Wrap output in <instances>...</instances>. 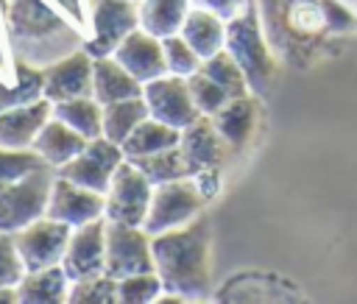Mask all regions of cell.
Here are the masks:
<instances>
[{"mask_svg":"<svg viewBox=\"0 0 357 304\" xmlns=\"http://www.w3.org/2000/svg\"><path fill=\"white\" fill-rule=\"evenodd\" d=\"M209 223L201 215L178 229L153 234V271L159 273L165 290L184 298H198L209 290Z\"/></svg>","mask_w":357,"mask_h":304,"instance_id":"1","label":"cell"},{"mask_svg":"<svg viewBox=\"0 0 357 304\" xmlns=\"http://www.w3.org/2000/svg\"><path fill=\"white\" fill-rule=\"evenodd\" d=\"M6 3V31L14 56L31 64H50L70 50H78L81 33L47 6V0H3Z\"/></svg>","mask_w":357,"mask_h":304,"instance_id":"2","label":"cell"},{"mask_svg":"<svg viewBox=\"0 0 357 304\" xmlns=\"http://www.w3.org/2000/svg\"><path fill=\"white\" fill-rule=\"evenodd\" d=\"M226 50L243 67L251 92L265 95L279 73V61L273 59V53L268 47V39L262 33V22H259L254 3L226 22Z\"/></svg>","mask_w":357,"mask_h":304,"instance_id":"3","label":"cell"},{"mask_svg":"<svg viewBox=\"0 0 357 304\" xmlns=\"http://www.w3.org/2000/svg\"><path fill=\"white\" fill-rule=\"evenodd\" d=\"M53 181H56V170L39 167V170L0 187V229L17 234L28 223L45 218Z\"/></svg>","mask_w":357,"mask_h":304,"instance_id":"4","label":"cell"},{"mask_svg":"<svg viewBox=\"0 0 357 304\" xmlns=\"http://www.w3.org/2000/svg\"><path fill=\"white\" fill-rule=\"evenodd\" d=\"M204 204H206V198L198 190L192 176L156 184L142 226L151 234H159V231H167V229H178V226L195 220L201 215Z\"/></svg>","mask_w":357,"mask_h":304,"instance_id":"5","label":"cell"},{"mask_svg":"<svg viewBox=\"0 0 357 304\" xmlns=\"http://www.w3.org/2000/svg\"><path fill=\"white\" fill-rule=\"evenodd\" d=\"M153 198V181L131 162L126 159L114 176L112 184L106 190V206H103V218L114 220V223H134L142 226L148 206Z\"/></svg>","mask_w":357,"mask_h":304,"instance_id":"6","label":"cell"},{"mask_svg":"<svg viewBox=\"0 0 357 304\" xmlns=\"http://www.w3.org/2000/svg\"><path fill=\"white\" fill-rule=\"evenodd\" d=\"M153 271V234L145 226L106 220V273L114 279Z\"/></svg>","mask_w":357,"mask_h":304,"instance_id":"7","label":"cell"},{"mask_svg":"<svg viewBox=\"0 0 357 304\" xmlns=\"http://www.w3.org/2000/svg\"><path fill=\"white\" fill-rule=\"evenodd\" d=\"M92 36L81 45L92 59L112 56L117 45L139 28V6L134 0H92Z\"/></svg>","mask_w":357,"mask_h":304,"instance_id":"8","label":"cell"},{"mask_svg":"<svg viewBox=\"0 0 357 304\" xmlns=\"http://www.w3.org/2000/svg\"><path fill=\"white\" fill-rule=\"evenodd\" d=\"M123 162H126L123 145H117V142H112L109 137L100 134V137L89 139L86 148L75 159H70L67 165H61L56 173L64 176V178H70V181H75V184H84V187L106 195V190L112 184V176H114V170Z\"/></svg>","mask_w":357,"mask_h":304,"instance_id":"9","label":"cell"},{"mask_svg":"<svg viewBox=\"0 0 357 304\" xmlns=\"http://www.w3.org/2000/svg\"><path fill=\"white\" fill-rule=\"evenodd\" d=\"M73 226L56 220V218H39L33 223H28L25 229H20L14 234L20 257L25 262V271H39V268H50V265H61L67 243H70Z\"/></svg>","mask_w":357,"mask_h":304,"instance_id":"10","label":"cell"},{"mask_svg":"<svg viewBox=\"0 0 357 304\" xmlns=\"http://www.w3.org/2000/svg\"><path fill=\"white\" fill-rule=\"evenodd\" d=\"M142 98L148 103L151 117H156V120H162L173 128H184V126H190L192 120L201 117V112L192 103L190 84L181 75L165 73V75L142 84Z\"/></svg>","mask_w":357,"mask_h":304,"instance_id":"11","label":"cell"},{"mask_svg":"<svg viewBox=\"0 0 357 304\" xmlns=\"http://www.w3.org/2000/svg\"><path fill=\"white\" fill-rule=\"evenodd\" d=\"M70 282L106 273V218H95L84 226H75L61 259Z\"/></svg>","mask_w":357,"mask_h":304,"instance_id":"12","label":"cell"},{"mask_svg":"<svg viewBox=\"0 0 357 304\" xmlns=\"http://www.w3.org/2000/svg\"><path fill=\"white\" fill-rule=\"evenodd\" d=\"M92 64L95 59L78 47L70 50L67 56L45 64V98L50 103L59 100H70V98H81V95H92Z\"/></svg>","mask_w":357,"mask_h":304,"instance_id":"13","label":"cell"},{"mask_svg":"<svg viewBox=\"0 0 357 304\" xmlns=\"http://www.w3.org/2000/svg\"><path fill=\"white\" fill-rule=\"evenodd\" d=\"M103 206H106L103 192H95V190L75 184V181L56 173L50 201H47V218H56V220L75 229V226H84L95 218H103Z\"/></svg>","mask_w":357,"mask_h":304,"instance_id":"14","label":"cell"},{"mask_svg":"<svg viewBox=\"0 0 357 304\" xmlns=\"http://www.w3.org/2000/svg\"><path fill=\"white\" fill-rule=\"evenodd\" d=\"M139 84H148L159 75L167 73V61H165V45L159 36L148 33L145 28H137L131 31L120 45L117 50L112 53Z\"/></svg>","mask_w":357,"mask_h":304,"instance_id":"15","label":"cell"},{"mask_svg":"<svg viewBox=\"0 0 357 304\" xmlns=\"http://www.w3.org/2000/svg\"><path fill=\"white\" fill-rule=\"evenodd\" d=\"M178 148H181L192 176L201 173V170H209V167H220V162L229 151L226 139L215 128V120L206 117V114H201L198 120H192L190 126L181 128Z\"/></svg>","mask_w":357,"mask_h":304,"instance_id":"16","label":"cell"},{"mask_svg":"<svg viewBox=\"0 0 357 304\" xmlns=\"http://www.w3.org/2000/svg\"><path fill=\"white\" fill-rule=\"evenodd\" d=\"M53 117V103L39 98L33 103H22L0 112V145L6 148H33L36 134Z\"/></svg>","mask_w":357,"mask_h":304,"instance_id":"17","label":"cell"},{"mask_svg":"<svg viewBox=\"0 0 357 304\" xmlns=\"http://www.w3.org/2000/svg\"><path fill=\"white\" fill-rule=\"evenodd\" d=\"M257 117H259V100L254 92H248V95L231 98L212 120L220 137L226 139L229 151H243L257 131Z\"/></svg>","mask_w":357,"mask_h":304,"instance_id":"18","label":"cell"},{"mask_svg":"<svg viewBox=\"0 0 357 304\" xmlns=\"http://www.w3.org/2000/svg\"><path fill=\"white\" fill-rule=\"evenodd\" d=\"M86 137H81L75 128H70L64 120L59 117H50L42 131L36 134L33 139V151L47 162V167L59 170L61 165H67L70 159H75L84 148H86Z\"/></svg>","mask_w":357,"mask_h":304,"instance_id":"19","label":"cell"},{"mask_svg":"<svg viewBox=\"0 0 357 304\" xmlns=\"http://www.w3.org/2000/svg\"><path fill=\"white\" fill-rule=\"evenodd\" d=\"M142 95V84L114 59V56H100L92 64V98L106 103L126 100Z\"/></svg>","mask_w":357,"mask_h":304,"instance_id":"20","label":"cell"},{"mask_svg":"<svg viewBox=\"0 0 357 304\" xmlns=\"http://www.w3.org/2000/svg\"><path fill=\"white\" fill-rule=\"evenodd\" d=\"M70 276L61 265L25 271V276L17 284L20 304H61L70 296Z\"/></svg>","mask_w":357,"mask_h":304,"instance_id":"21","label":"cell"},{"mask_svg":"<svg viewBox=\"0 0 357 304\" xmlns=\"http://www.w3.org/2000/svg\"><path fill=\"white\" fill-rule=\"evenodd\" d=\"M45 98V70L20 56L11 61V84L0 78V112Z\"/></svg>","mask_w":357,"mask_h":304,"instance_id":"22","label":"cell"},{"mask_svg":"<svg viewBox=\"0 0 357 304\" xmlns=\"http://www.w3.org/2000/svg\"><path fill=\"white\" fill-rule=\"evenodd\" d=\"M178 33L195 47V53L201 59H209L226 47V20L206 8H198V6L190 8Z\"/></svg>","mask_w":357,"mask_h":304,"instance_id":"23","label":"cell"},{"mask_svg":"<svg viewBox=\"0 0 357 304\" xmlns=\"http://www.w3.org/2000/svg\"><path fill=\"white\" fill-rule=\"evenodd\" d=\"M178 139H181V128H173L156 117H145L131 131V137L123 142V151H126V159H139V156H151V153L176 148Z\"/></svg>","mask_w":357,"mask_h":304,"instance_id":"24","label":"cell"},{"mask_svg":"<svg viewBox=\"0 0 357 304\" xmlns=\"http://www.w3.org/2000/svg\"><path fill=\"white\" fill-rule=\"evenodd\" d=\"M192 3L190 0H139V28L165 39L181 31Z\"/></svg>","mask_w":357,"mask_h":304,"instance_id":"25","label":"cell"},{"mask_svg":"<svg viewBox=\"0 0 357 304\" xmlns=\"http://www.w3.org/2000/svg\"><path fill=\"white\" fill-rule=\"evenodd\" d=\"M53 117L64 120L70 128H75L86 139H95L103 134V103L95 100L92 95L53 103Z\"/></svg>","mask_w":357,"mask_h":304,"instance_id":"26","label":"cell"},{"mask_svg":"<svg viewBox=\"0 0 357 304\" xmlns=\"http://www.w3.org/2000/svg\"><path fill=\"white\" fill-rule=\"evenodd\" d=\"M145 117H151V112H148V103H145L142 95L106 103V106H103V137H109L112 142L123 145V142L131 137V131H134Z\"/></svg>","mask_w":357,"mask_h":304,"instance_id":"27","label":"cell"},{"mask_svg":"<svg viewBox=\"0 0 357 304\" xmlns=\"http://www.w3.org/2000/svg\"><path fill=\"white\" fill-rule=\"evenodd\" d=\"M131 162L153 181V187H156V184H165V181H176V178L192 176L178 145H176V148H167V151H159V153H151V156L131 159Z\"/></svg>","mask_w":357,"mask_h":304,"instance_id":"28","label":"cell"},{"mask_svg":"<svg viewBox=\"0 0 357 304\" xmlns=\"http://www.w3.org/2000/svg\"><path fill=\"white\" fill-rule=\"evenodd\" d=\"M201 73H206L212 81H218L231 98H240V95H248V92H251L243 67L234 61V56H231L226 47L218 50L215 56L204 59V61H201Z\"/></svg>","mask_w":357,"mask_h":304,"instance_id":"29","label":"cell"},{"mask_svg":"<svg viewBox=\"0 0 357 304\" xmlns=\"http://www.w3.org/2000/svg\"><path fill=\"white\" fill-rule=\"evenodd\" d=\"M165 284L156 271H142L117 279V301L120 304H153L162 296Z\"/></svg>","mask_w":357,"mask_h":304,"instance_id":"30","label":"cell"},{"mask_svg":"<svg viewBox=\"0 0 357 304\" xmlns=\"http://www.w3.org/2000/svg\"><path fill=\"white\" fill-rule=\"evenodd\" d=\"M70 304H114L117 301V279L109 273H95L70 284Z\"/></svg>","mask_w":357,"mask_h":304,"instance_id":"31","label":"cell"},{"mask_svg":"<svg viewBox=\"0 0 357 304\" xmlns=\"http://www.w3.org/2000/svg\"><path fill=\"white\" fill-rule=\"evenodd\" d=\"M187 84H190V95H192V103H195V109L201 112V114H206V117H215L229 100H231V95L218 84V81H212L206 73H192L190 78H187Z\"/></svg>","mask_w":357,"mask_h":304,"instance_id":"32","label":"cell"},{"mask_svg":"<svg viewBox=\"0 0 357 304\" xmlns=\"http://www.w3.org/2000/svg\"><path fill=\"white\" fill-rule=\"evenodd\" d=\"M47 167V162L33 151V148H6L0 145V187L39 170Z\"/></svg>","mask_w":357,"mask_h":304,"instance_id":"33","label":"cell"},{"mask_svg":"<svg viewBox=\"0 0 357 304\" xmlns=\"http://www.w3.org/2000/svg\"><path fill=\"white\" fill-rule=\"evenodd\" d=\"M165 45V61H167V73L173 75H181V78H190L192 73L201 70V56L195 53V47L181 36V33H173V36H165L162 39Z\"/></svg>","mask_w":357,"mask_h":304,"instance_id":"34","label":"cell"},{"mask_svg":"<svg viewBox=\"0 0 357 304\" xmlns=\"http://www.w3.org/2000/svg\"><path fill=\"white\" fill-rule=\"evenodd\" d=\"M25 276V262L20 257L17 240L11 231L0 229V287H17Z\"/></svg>","mask_w":357,"mask_h":304,"instance_id":"35","label":"cell"},{"mask_svg":"<svg viewBox=\"0 0 357 304\" xmlns=\"http://www.w3.org/2000/svg\"><path fill=\"white\" fill-rule=\"evenodd\" d=\"M190 3L198 6V8H206V11L218 14V17H223L229 22L231 17H237L240 11H245L254 0H190Z\"/></svg>","mask_w":357,"mask_h":304,"instance_id":"36","label":"cell"},{"mask_svg":"<svg viewBox=\"0 0 357 304\" xmlns=\"http://www.w3.org/2000/svg\"><path fill=\"white\" fill-rule=\"evenodd\" d=\"M192 178H195V184H198V190L204 192V198H206V201H209V198L218 192V187H220V181H218V167L201 170V173H195Z\"/></svg>","mask_w":357,"mask_h":304,"instance_id":"37","label":"cell"},{"mask_svg":"<svg viewBox=\"0 0 357 304\" xmlns=\"http://www.w3.org/2000/svg\"><path fill=\"white\" fill-rule=\"evenodd\" d=\"M0 304H20L17 287H0Z\"/></svg>","mask_w":357,"mask_h":304,"instance_id":"38","label":"cell"},{"mask_svg":"<svg viewBox=\"0 0 357 304\" xmlns=\"http://www.w3.org/2000/svg\"><path fill=\"white\" fill-rule=\"evenodd\" d=\"M59 6H64L75 20H81V6H78V0H56Z\"/></svg>","mask_w":357,"mask_h":304,"instance_id":"39","label":"cell"},{"mask_svg":"<svg viewBox=\"0 0 357 304\" xmlns=\"http://www.w3.org/2000/svg\"><path fill=\"white\" fill-rule=\"evenodd\" d=\"M6 64V50H3V45H0V67Z\"/></svg>","mask_w":357,"mask_h":304,"instance_id":"40","label":"cell"},{"mask_svg":"<svg viewBox=\"0 0 357 304\" xmlns=\"http://www.w3.org/2000/svg\"><path fill=\"white\" fill-rule=\"evenodd\" d=\"M343 3H349V6H354V3H357V0H343Z\"/></svg>","mask_w":357,"mask_h":304,"instance_id":"41","label":"cell"},{"mask_svg":"<svg viewBox=\"0 0 357 304\" xmlns=\"http://www.w3.org/2000/svg\"><path fill=\"white\" fill-rule=\"evenodd\" d=\"M354 17H357V3H354Z\"/></svg>","mask_w":357,"mask_h":304,"instance_id":"42","label":"cell"}]
</instances>
